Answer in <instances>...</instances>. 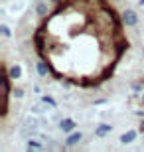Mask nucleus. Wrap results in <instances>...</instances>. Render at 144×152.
Segmentation results:
<instances>
[{"mask_svg":"<svg viewBox=\"0 0 144 152\" xmlns=\"http://www.w3.org/2000/svg\"><path fill=\"white\" fill-rule=\"evenodd\" d=\"M28 150H45V148H44V142H42V140H36V138H30V140H28Z\"/></svg>","mask_w":144,"mask_h":152,"instance_id":"ddd939ff","label":"nucleus"},{"mask_svg":"<svg viewBox=\"0 0 144 152\" xmlns=\"http://www.w3.org/2000/svg\"><path fill=\"white\" fill-rule=\"evenodd\" d=\"M111 2H118V0H111Z\"/></svg>","mask_w":144,"mask_h":152,"instance_id":"b1692460","label":"nucleus"},{"mask_svg":"<svg viewBox=\"0 0 144 152\" xmlns=\"http://www.w3.org/2000/svg\"><path fill=\"white\" fill-rule=\"evenodd\" d=\"M79 126H77V123L73 121V118H69V117H63L59 121V130L63 132V134H69V132H73V130H77Z\"/></svg>","mask_w":144,"mask_h":152,"instance_id":"39448f33","label":"nucleus"},{"mask_svg":"<svg viewBox=\"0 0 144 152\" xmlns=\"http://www.w3.org/2000/svg\"><path fill=\"white\" fill-rule=\"evenodd\" d=\"M109 132H113V124H109V123H101L95 129V136H99V138H105Z\"/></svg>","mask_w":144,"mask_h":152,"instance_id":"1a4fd4ad","label":"nucleus"},{"mask_svg":"<svg viewBox=\"0 0 144 152\" xmlns=\"http://www.w3.org/2000/svg\"><path fill=\"white\" fill-rule=\"evenodd\" d=\"M6 69H8V75L12 77V81H20V77H22V67L20 65H6Z\"/></svg>","mask_w":144,"mask_h":152,"instance_id":"9d476101","label":"nucleus"},{"mask_svg":"<svg viewBox=\"0 0 144 152\" xmlns=\"http://www.w3.org/2000/svg\"><path fill=\"white\" fill-rule=\"evenodd\" d=\"M121 18H122V22H124L126 28H134V26H138V22H140L138 12L134 10V8H124L122 14H121Z\"/></svg>","mask_w":144,"mask_h":152,"instance_id":"f257e3e1","label":"nucleus"},{"mask_svg":"<svg viewBox=\"0 0 144 152\" xmlns=\"http://www.w3.org/2000/svg\"><path fill=\"white\" fill-rule=\"evenodd\" d=\"M24 126H26V129H28L30 132H32V134H34V132L38 130V121H36V118H34V117H28V118H26V121H24Z\"/></svg>","mask_w":144,"mask_h":152,"instance_id":"f8f14e48","label":"nucleus"},{"mask_svg":"<svg viewBox=\"0 0 144 152\" xmlns=\"http://www.w3.org/2000/svg\"><path fill=\"white\" fill-rule=\"evenodd\" d=\"M50 2L45 0V2H36V6H34V10H36V16L39 18V20H45L48 16H51L53 12H51V6H48Z\"/></svg>","mask_w":144,"mask_h":152,"instance_id":"20e7f679","label":"nucleus"},{"mask_svg":"<svg viewBox=\"0 0 144 152\" xmlns=\"http://www.w3.org/2000/svg\"><path fill=\"white\" fill-rule=\"evenodd\" d=\"M48 2H50V4H56V6H57V4H61L63 0H48Z\"/></svg>","mask_w":144,"mask_h":152,"instance_id":"aec40b11","label":"nucleus"},{"mask_svg":"<svg viewBox=\"0 0 144 152\" xmlns=\"http://www.w3.org/2000/svg\"><path fill=\"white\" fill-rule=\"evenodd\" d=\"M79 87H83V89H95V87H99V79H95V77H83V79H79L77 81Z\"/></svg>","mask_w":144,"mask_h":152,"instance_id":"6e6552de","label":"nucleus"},{"mask_svg":"<svg viewBox=\"0 0 144 152\" xmlns=\"http://www.w3.org/2000/svg\"><path fill=\"white\" fill-rule=\"evenodd\" d=\"M39 103L48 105L50 109H57V107H59V105H57V101H56V99H53L51 95H42V97H39Z\"/></svg>","mask_w":144,"mask_h":152,"instance_id":"9b49d317","label":"nucleus"},{"mask_svg":"<svg viewBox=\"0 0 144 152\" xmlns=\"http://www.w3.org/2000/svg\"><path fill=\"white\" fill-rule=\"evenodd\" d=\"M138 132H140V130H126V132H122V134H121L118 140H121V144H132V142L138 138Z\"/></svg>","mask_w":144,"mask_h":152,"instance_id":"0eeeda50","label":"nucleus"},{"mask_svg":"<svg viewBox=\"0 0 144 152\" xmlns=\"http://www.w3.org/2000/svg\"><path fill=\"white\" fill-rule=\"evenodd\" d=\"M142 57H144V48H142Z\"/></svg>","mask_w":144,"mask_h":152,"instance_id":"5701e85b","label":"nucleus"},{"mask_svg":"<svg viewBox=\"0 0 144 152\" xmlns=\"http://www.w3.org/2000/svg\"><path fill=\"white\" fill-rule=\"evenodd\" d=\"M142 144H144V132H142Z\"/></svg>","mask_w":144,"mask_h":152,"instance_id":"4be33fe9","label":"nucleus"},{"mask_svg":"<svg viewBox=\"0 0 144 152\" xmlns=\"http://www.w3.org/2000/svg\"><path fill=\"white\" fill-rule=\"evenodd\" d=\"M130 89H132L134 95H140V93L144 91V81H134V83L130 85Z\"/></svg>","mask_w":144,"mask_h":152,"instance_id":"4468645a","label":"nucleus"},{"mask_svg":"<svg viewBox=\"0 0 144 152\" xmlns=\"http://www.w3.org/2000/svg\"><path fill=\"white\" fill-rule=\"evenodd\" d=\"M138 130H140V132H144V117L140 118V123H138Z\"/></svg>","mask_w":144,"mask_h":152,"instance_id":"f3484780","label":"nucleus"},{"mask_svg":"<svg viewBox=\"0 0 144 152\" xmlns=\"http://www.w3.org/2000/svg\"><path fill=\"white\" fill-rule=\"evenodd\" d=\"M36 73L39 75V77H48V75H51V65L48 63V59H39L38 63H36Z\"/></svg>","mask_w":144,"mask_h":152,"instance_id":"423d86ee","label":"nucleus"},{"mask_svg":"<svg viewBox=\"0 0 144 152\" xmlns=\"http://www.w3.org/2000/svg\"><path fill=\"white\" fill-rule=\"evenodd\" d=\"M0 34L4 36L6 39H10V38H12V30L8 28V24H4V22L0 24Z\"/></svg>","mask_w":144,"mask_h":152,"instance_id":"dca6fc26","label":"nucleus"},{"mask_svg":"<svg viewBox=\"0 0 144 152\" xmlns=\"http://www.w3.org/2000/svg\"><path fill=\"white\" fill-rule=\"evenodd\" d=\"M12 95H14V99H24L26 91H24V87H20V85H14V89H12Z\"/></svg>","mask_w":144,"mask_h":152,"instance_id":"2eb2a0df","label":"nucleus"},{"mask_svg":"<svg viewBox=\"0 0 144 152\" xmlns=\"http://www.w3.org/2000/svg\"><path fill=\"white\" fill-rule=\"evenodd\" d=\"M128 48H130L128 39H126V38H121V36H118V38L115 39V44H113V51H115L116 57H122V56L128 51Z\"/></svg>","mask_w":144,"mask_h":152,"instance_id":"f03ea898","label":"nucleus"},{"mask_svg":"<svg viewBox=\"0 0 144 152\" xmlns=\"http://www.w3.org/2000/svg\"><path fill=\"white\" fill-rule=\"evenodd\" d=\"M138 6H144V0H138Z\"/></svg>","mask_w":144,"mask_h":152,"instance_id":"412c9836","label":"nucleus"},{"mask_svg":"<svg viewBox=\"0 0 144 152\" xmlns=\"http://www.w3.org/2000/svg\"><path fill=\"white\" fill-rule=\"evenodd\" d=\"M93 103H95V105H105L107 99H97V101H93Z\"/></svg>","mask_w":144,"mask_h":152,"instance_id":"a211bd4d","label":"nucleus"},{"mask_svg":"<svg viewBox=\"0 0 144 152\" xmlns=\"http://www.w3.org/2000/svg\"><path fill=\"white\" fill-rule=\"evenodd\" d=\"M138 99H140L138 103H140V105H142V107H144V91H142V93H140V95H138Z\"/></svg>","mask_w":144,"mask_h":152,"instance_id":"6ab92c4d","label":"nucleus"},{"mask_svg":"<svg viewBox=\"0 0 144 152\" xmlns=\"http://www.w3.org/2000/svg\"><path fill=\"white\" fill-rule=\"evenodd\" d=\"M81 140H83V132H81V130H73V132L65 134L63 146H65V148H73V146H77Z\"/></svg>","mask_w":144,"mask_h":152,"instance_id":"7ed1b4c3","label":"nucleus"}]
</instances>
